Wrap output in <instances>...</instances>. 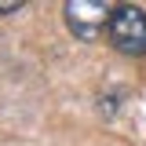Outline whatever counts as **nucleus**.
I'll use <instances>...</instances> for the list:
<instances>
[{"instance_id":"nucleus-1","label":"nucleus","mask_w":146,"mask_h":146,"mask_svg":"<svg viewBox=\"0 0 146 146\" xmlns=\"http://www.w3.org/2000/svg\"><path fill=\"white\" fill-rule=\"evenodd\" d=\"M106 33H110V44L121 55H146V11L135 4L113 7Z\"/></svg>"},{"instance_id":"nucleus-2","label":"nucleus","mask_w":146,"mask_h":146,"mask_svg":"<svg viewBox=\"0 0 146 146\" xmlns=\"http://www.w3.org/2000/svg\"><path fill=\"white\" fill-rule=\"evenodd\" d=\"M62 11H66V26L80 40H95L102 29H110V18H113V7L99 0H70Z\"/></svg>"},{"instance_id":"nucleus-3","label":"nucleus","mask_w":146,"mask_h":146,"mask_svg":"<svg viewBox=\"0 0 146 146\" xmlns=\"http://www.w3.org/2000/svg\"><path fill=\"white\" fill-rule=\"evenodd\" d=\"M22 4L18 0H0V15H11V11H18Z\"/></svg>"}]
</instances>
